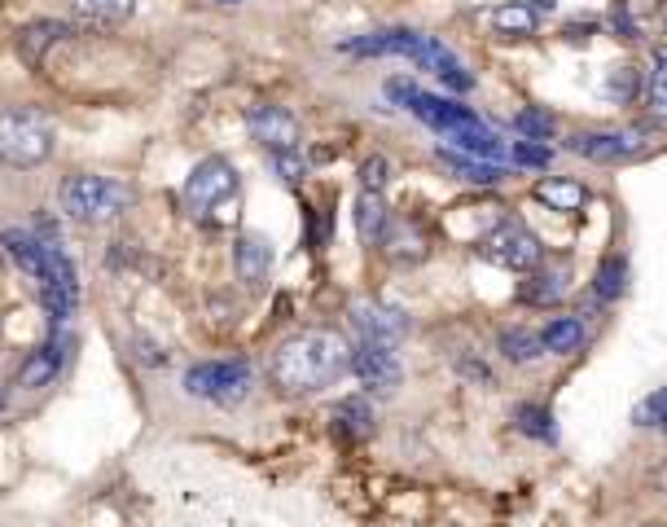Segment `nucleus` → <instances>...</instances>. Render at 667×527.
<instances>
[{"mask_svg":"<svg viewBox=\"0 0 667 527\" xmlns=\"http://www.w3.org/2000/svg\"><path fill=\"white\" fill-rule=\"evenodd\" d=\"M351 370H356V378H360L369 392H391V387H400V361H395V348L360 343V348L351 352Z\"/></svg>","mask_w":667,"mask_h":527,"instance_id":"6e6552de","label":"nucleus"},{"mask_svg":"<svg viewBox=\"0 0 667 527\" xmlns=\"http://www.w3.org/2000/svg\"><path fill=\"white\" fill-rule=\"evenodd\" d=\"M66 35V26L62 22H31L26 31H18V48H22V57L26 62H40L44 57V48L53 44V40H62Z\"/></svg>","mask_w":667,"mask_h":527,"instance_id":"5701e85b","label":"nucleus"},{"mask_svg":"<svg viewBox=\"0 0 667 527\" xmlns=\"http://www.w3.org/2000/svg\"><path fill=\"white\" fill-rule=\"evenodd\" d=\"M273 268V242L264 233H242L238 238V277L242 282H264Z\"/></svg>","mask_w":667,"mask_h":527,"instance_id":"6ab92c4d","label":"nucleus"},{"mask_svg":"<svg viewBox=\"0 0 667 527\" xmlns=\"http://www.w3.org/2000/svg\"><path fill=\"white\" fill-rule=\"evenodd\" d=\"M351 370V348L338 330H304L295 339H286L269 365L273 383L286 396H304V392H321L338 383Z\"/></svg>","mask_w":667,"mask_h":527,"instance_id":"f257e3e1","label":"nucleus"},{"mask_svg":"<svg viewBox=\"0 0 667 527\" xmlns=\"http://www.w3.org/2000/svg\"><path fill=\"white\" fill-rule=\"evenodd\" d=\"M417 44V31L408 26H386V31H369V35H356L342 44V53H360V57H378V53H400L408 57Z\"/></svg>","mask_w":667,"mask_h":527,"instance_id":"dca6fc26","label":"nucleus"},{"mask_svg":"<svg viewBox=\"0 0 667 527\" xmlns=\"http://www.w3.org/2000/svg\"><path fill=\"white\" fill-rule=\"evenodd\" d=\"M567 145L589 163H628L642 154V141L624 136V132H576V136H567Z\"/></svg>","mask_w":667,"mask_h":527,"instance_id":"1a4fd4ad","label":"nucleus"},{"mask_svg":"<svg viewBox=\"0 0 667 527\" xmlns=\"http://www.w3.org/2000/svg\"><path fill=\"white\" fill-rule=\"evenodd\" d=\"M545 13H554V0H510L492 13V26L505 35H532Z\"/></svg>","mask_w":667,"mask_h":527,"instance_id":"a211bd4d","label":"nucleus"},{"mask_svg":"<svg viewBox=\"0 0 667 527\" xmlns=\"http://www.w3.org/2000/svg\"><path fill=\"white\" fill-rule=\"evenodd\" d=\"M53 150L48 123L31 110H4L0 114V163L9 167H35Z\"/></svg>","mask_w":667,"mask_h":527,"instance_id":"20e7f679","label":"nucleus"},{"mask_svg":"<svg viewBox=\"0 0 667 527\" xmlns=\"http://www.w3.org/2000/svg\"><path fill=\"white\" fill-rule=\"evenodd\" d=\"M185 392L198 400L238 405L251 392V370H247V361H203L185 374Z\"/></svg>","mask_w":667,"mask_h":527,"instance_id":"423d86ee","label":"nucleus"},{"mask_svg":"<svg viewBox=\"0 0 667 527\" xmlns=\"http://www.w3.org/2000/svg\"><path fill=\"white\" fill-rule=\"evenodd\" d=\"M650 114L655 123L667 128V53L655 57V75H650Z\"/></svg>","mask_w":667,"mask_h":527,"instance_id":"cd10ccee","label":"nucleus"},{"mask_svg":"<svg viewBox=\"0 0 667 527\" xmlns=\"http://www.w3.org/2000/svg\"><path fill=\"white\" fill-rule=\"evenodd\" d=\"M386 176H391V163H386L382 154H373V158L360 163V189H364V194H382Z\"/></svg>","mask_w":667,"mask_h":527,"instance_id":"473e14b6","label":"nucleus"},{"mask_svg":"<svg viewBox=\"0 0 667 527\" xmlns=\"http://www.w3.org/2000/svg\"><path fill=\"white\" fill-rule=\"evenodd\" d=\"M540 343H545V352L571 356V352H580V348L589 343V330H584V321H580V317H558L554 326H545Z\"/></svg>","mask_w":667,"mask_h":527,"instance_id":"412c9836","label":"nucleus"},{"mask_svg":"<svg viewBox=\"0 0 667 527\" xmlns=\"http://www.w3.org/2000/svg\"><path fill=\"white\" fill-rule=\"evenodd\" d=\"M0 251L40 286L48 277V242H35L26 229H4L0 233Z\"/></svg>","mask_w":667,"mask_h":527,"instance_id":"f8f14e48","label":"nucleus"},{"mask_svg":"<svg viewBox=\"0 0 667 527\" xmlns=\"http://www.w3.org/2000/svg\"><path fill=\"white\" fill-rule=\"evenodd\" d=\"M650 527H667V524H650Z\"/></svg>","mask_w":667,"mask_h":527,"instance_id":"ea45409f","label":"nucleus"},{"mask_svg":"<svg viewBox=\"0 0 667 527\" xmlns=\"http://www.w3.org/2000/svg\"><path fill=\"white\" fill-rule=\"evenodd\" d=\"M536 198H540L549 211H580V207L589 202L584 185H580V180H567V176H545V180L536 185Z\"/></svg>","mask_w":667,"mask_h":527,"instance_id":"aec40b11","label":"nucleus"},{"mask_svg":"<svg viewBox=\"0 0 667 527\" xmlns=\"http://www.w3.org/2000/svg\"><path fill=\"white\" fill-rule=\"evenodd\" d=\"M382 229H386V207H382V198H378V194H360V202H356V233H360L364 242H378Z\"/></svg>","mask_w":667,"mask_h":527,"instance_id":"b1692460","label":"nucleus"},{"mask_svg":"<svg viewBox=\"0 0 667 527\" xmlns=\"http://www.w3.org/2000/svg\"><path fill=\"white\" fill-rule=\"evenodd\" d=\"M62 207L79 224H106L132 207V189L110 176H70L62 189Z\"/></svg>","mask_w":667,"mask_h":527,"instance_id":"7ed1b4c3","label":"nucleus"},{"mask_svg":"<svg viewBox=\"0 0 667 527\" xmlns=\"http://www.w3.org/2000/svg\"><path fill=\"white\" fill-rule=\"evenodd\" d=\"M448 141H452V150H461V154H470V158H488V163H505V154H510V145H505L483 119L448 132Z\"/></svg>","mask_w":667,"mask_h":527,"instance_id":"2eb2a0df","label":"nucleus"},{"mask_svg":"<svg viewBox=\"0 0 667 527\" xmlns=\"http://www.w3.org/2000/svg\"><path fill=\"white\" fill-rule=\"evenodd\" d=\"M386 97L400 101V106L408 110V101L417 97V84H413V79H386Z\"/></svg>","mask_w":667,"mask_h":527,"instance_id":"c9c22d12","label":"nucleus"},{"mask_svg":"<svg viewBox=\"0 0 667 527\" xmlns=\"http://www.w3.org/2000/svg\"><path fill=\"white\" fill-rule=\"evenodd\" d=\"M624 290H628V260H624V255H606V260L598 264L593 295H598L602 304H615V299H624Z\"/></svg>","mask_w":667,"mask_h":527,"instance_id":"4be33fe9","label":"nucleus"},{"mask_svg":"<svg viewBox=\"0 0 667 527\" xmlns=\"http://www.w3.org/2000/svg\"><path fill=\"white\" fill-rule=\"evenodd\" d=\"M518 427H523L527 436H536V440H554V436H558L549 409H540V405H523V409H518Z\"/></svg>","mask_w":667,"mask_h":527,"instance_id":"c756f323","label":"nucleus"},{"mask_svg":"<svg viewBox=\"0 0 667 527\" xmlns=\"http://www.w3.org/2000/svg\"><path fill=\"white\" fill-rule=\"evenodd\" d=\"M247 123H251L255 141H264L273 154H286V150L299 145V123H295V114L282 110V106H255V110L247 114Z\"/></svg>","mask_w":667,"mask_h":527,"instance_id":"9b49d317","label":"nucleus"},{"mask_svg":"<svg viewBox=\"0 0 667 527\" xmlns=\"http://www.w3.org/2000/svg\"><path fill=\"white\" fill-rule=\"evenodd\" d=\"M238 194H242L238 167L229 158H203L185 180V211L203 224L225 229L238 220Z\"/></svg>","mask_w":667,"mask_h":527,"instance_id":"f03ea898","label":"nucleus"},{"mask_svg":"<svg viewBox=\"0 0 667 527\" xmlns=\"http://www.w3.org/2000/svg\"><path fill=\"white\" fill-rule=\"evenodd\" d=\"M457 180H466V185H501L505 180V163H488V158H470V154H461V150H448V145H439V154H435Z\"/></svg>","mask_w":667,"mask_h":527,"instance_id":"f3484780","label":"nucleus"},{"mask_svg":"<svg viewBox=\"0 0 667 527\" xmlns=\"http://www.w3.org/2000/svg\"><path fill=\"white\" fill-rule=\"evenodd\" d=\"M75 9L97 18V22H123L136 9V0H75Z\"/></svg>","mask_w":667,"mask_h":527,"instance_id":"bb28decb","label":"nucleus"},{"mask_svg":"<svg viewBox=\"0 0 667 527\" xmlns=\"http://www.w3.org/2000/svg\"><path fill=\"white\" fill-rule=\"evenodd\" d=\"M408 110H413L422 123L439 128L444 136L457 132V128H466V123H474V114H470L466 106H457V101H448V97H435V92H422V88H417V97L408 101Z\"/></svg>","mask_w":667,"mask_h":527,"instance_id":"4468645a","label":"nucleus"},{"mask_svg":"<svg viewBox=\"0 0 667 527\" xmlns=\"http://www.w3.org/2000/svg\"><path fill=\"white\" fill-rule=\"evenodd\" d=\"M615 31H620V35H624V40H637V26H633V22H628V18H615Z\"/></svg>","mask_w":667,"mask_h":527,"instance_id":"4c0bfd02","label":"nucleus"},{"mask_svg":"<svg viewBox=\"0 0 667 527\" xmlns=\"http://www.w3.org/2000/svg\"><path fill=\"white\" fill-rule=\"evenodd\" d=\"M273 163H277V172H282V180H304V158L295 154V150H286V154H273Z\"/></svg>","mask_w":667,"mask_h":527,"instance_id":"f704fd0d","label":"nucleus"},{"mask_svg":"<svg viewBox=\"0 0 667 527\" xmlns=\"http://www.w3.org/2000/svg\"><path fill=\"white\" fill-rule=\"evenodd\" d=\"M351 321H356V330H360V343H382V348H395V343L404 339V330H408L404 312H395V308H386V304H356V308H351Z\"/></svg>","mask_w":667,"mask_h":527,"instance_id":"9d476101","label":"nucleus"},{"mask_svg":"<svg viewBox=\"0 0 667 527\" xmlns=\"http://www.w3.org/2000/svg\"><path fill=\"white\" fill-rule=\"evenodd\" d=\"M422 70H430L444 88H452V92H470L474 88V75L461 66V57L452 53V48H444L439 40H430V35H422L417 31V44H413V53H408Z\"/></svg>","mask_w":667,"mask_h":527,"instance_id":"0eeeda50","label":"nucleus"},{"mask_svg":"<svg viewBox=\"0 0 667 527\" xmlns=\"http://www.w3.org/2000/svg\"><path fill=\"white\" fill-rule=\"evenodd\" d=\"M633 422H637V427H667V387L633 409Z\"/></svg>","mask_w":667,"mask_h":527,"instance_id":"2f4dec72","label":"nucleus"},{"mask_svg":"<svg viewBox=\"0 0 667 527\" xmlns=\"http://www.w3.org/2000/svg\"><path fill=\"white\" fill-rule=\"evenodd\" d=\"M655 484H659V493H664V497H667V466H664V471H659V475H655Z\"/></svg>","mask_w":667,"mask_h":527,"instance_id":"58836bf2","label":"nucleus"},{"mask_svg":"<svg viewBox=\"0 0 667 527\" xmlns=\"http://www.w3.org/2000/svg\"><path fill=\"white\" fill-rule=\"evenodd\" d=\"M514 128L523 132V141H549V136H554V119H549L545 110H523V114L514 119Z\"/></svg>","mask_w":667,"mask_h":527,"instance_id":"7c9ffc66","label":"nucleus"},{"mask_svg":"<svg viewBox=\"0 0 667 527\" xmlns=\"http://www.w3.org/2000/svg\"><path fill=\"white\" fill-rule=\"evenodd\" d=\"M567 295V273L562 268H545V273H536L527 286H523V299L527 304H554V299H562Z\"/></svg>","mask_w":667,"mask_h":527,"instance_id":"393cba45","label":"nucleus"},{"mask_svg":"<svg viewBox=\"0 0 667 527\" xmlns=\"http://www.w3.org/2000/svg\"><path fill=\"white\" fill-rule=\"evenodd\" d=\"M0 405H4V400H0Z\"/></svg>","mask_w":667,"mask_h":527,"instance_id":"a19ab883","label":"nucleus"},{"mask_svg":"<svg viewBox=\"0 0 667 527\" xmlns=\"http://www.w3.org/2000/svg\"><path fill=\"white\" fill-rule=\"evenodd\" d=\"M66 339H48V343H40L26 361H22V370H18V387H26V392H40V387H48L57 374H62V365H66Z\"/></svg>","mask_w":667,"mask_h":527,"instance_id":"ddd939ff","label":"nucleus"},{"mask_svg":"<svg viewBox=\"0 0 667 527\" xmlns=\"http://www.w3.org/2000/svg\"><path fill=\"white\" fill-rule=\"evenodd\" d=\"M510 158H514L518 167H549V145H540V141H514V145H510Z\"/></svg>","mask_w":667,"mask_h":527,"instance_id":"72a5a7b5","label":"nucleus"},{"mask_svg":"<svg viewBox=\"0 0 667 527\" xmlns=\"http://www.w3.org/2000/svg\"><path fill=\"white\" fill-rule=\"evenodd\" d=\"M501 348H505L510 361H536V356L545 352L540 334H532V330H505V334H501Z\"/></svg>","mask_w":667,"mask_h":527,"instance_id":"a878e982","label":"nucleus"},{"mask_svg":"<svg viewBox=\"0 0 667 527\" xmlns=\"http://www.w3.org/2000/svg\"><path fill=\"white\" fill-rule=\"evenodd\" d=\"M334 418H338V427L347 436H369V405L364 400H342Z\"/></svg>","mask_w":667,"mask_h":527,"instance_id":"c85d7f7f","label":"nucleus"},{"mask_svg":"<svg viewBox=\"0 0 667 527\" xmlns=\"http://www.w3.org/2000/svg\"><path fill=\"white\" fill-rule=\"evenodd\" d=\"M479 255L501 264V268H514V273H527L540 264V242L536 233L523 224V220H501L496 229H488L479 238Z\"/></svg>","mask_w":667,"mask_h":527,"instance_id":"39448f33","label":"nucleus"},{"mask_svg":"<svg viewBox=\"0 0 667 527\" xmlns=\"http://www.w3.org/2000/svg\"><path fill=\"white\" fill-rule=\"evenodd\" d=\"M624 4H628L637 18H646V13H655V9H659V0H624Z\"/></svg>","mask_w":667,"mask_h":527,"instance_id":"e433bc0d","label":"nucleus"}]
</instances>
